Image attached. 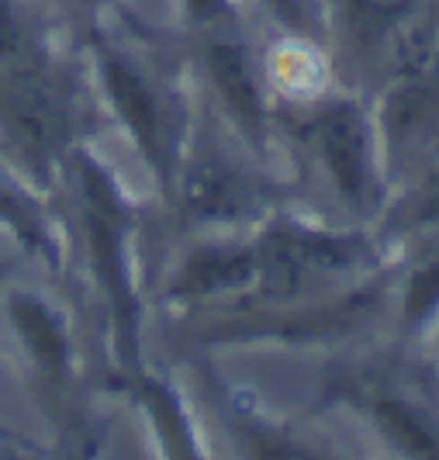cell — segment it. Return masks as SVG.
I'll use <instances>...</instances> for the list:
<instances>
[{"instance_id":"cell-13","label":"cell","mask_w":439,"mask_h":460,"mask_svg":"<svg viewBox=\"0 0 439 460\" xmlns=\"http://www.w3.org/2000/svg\"><path fill=\"white\" fill-rule=\"evenodd\" d=\"M18 52H22V28H18V18H14L11 4L0 0V63L14 59Z\"/></svg>"},{"instance_id":"cell-16","label":"cell","mask_w":439,"mask_h":460,"mask_svg":"<svg viewBox=\"0 0 439 460\" xmlns=\"http://www.w3.org/2000/svg\"><path fill=\"white\" fill-rule=\"evenodd\" d=\"M190 7L201 14V18H208V14H215V7H218V0H190Z\"/></svg>"},{"instance_id":"cell-10","label":"cell","mask_w":439,"mask_h":460,"mask_svg":"<svg viewBox=\"0 0 439 460\" xmlns=\"http://www.w3.org/2000/svg\"><path fill=\"white\" fill-rule=\"evenodd\" d=\"M377 419L388 429V437L398 439L401 450H408V454H439V439L408 409H401L394 402H377Z\"/></svg>"},{"instance_id":"cell-6","label":"cell","mask_w":439,"mask_h":460,"mask_svg":"<svg viewBox=\"0 0 439 460\" xmlns=\"http://www.w3.org/2000/svg\"><path fill=\"white\" fill-rule=\"evenodd\" d=\"M208 66L211 80L218 84V93L225 101V108L232 111V118L250 132V138H259L263 128V111H259V97H256L253 76L246 59L225 42H211L208 49Z\"/></svg>"},{"instance_id":"cell-11","label":"cell","mask_w":439,"mask_h":460,"mask_svg":"<svg viewBox=\"0 0 439 460\" xmlns=\"http://www.w3.org/2000/svg\"><path fill=\"white\" fill-rule=\"evenodd\" d=\"M343 7H347V18L356 28V35L370 39V35L384 31V24H391L408 7V0H343Z\"/></svg>"},{"instance_id":"cell-14","label":"cell","mask_w":439,"mask_h":460,"mask_svg":"<svg viewBox=\"0 0 439 460\" xmlns=\"http://www.w3.org/2000/svg\"><path fill=\"white\" fill-rule=\"evenodd\" d=\"M0 218H4V222H11V226L22 232L24 239H28V243H39V229H35L31 215H28V211L14 201V198H7L4 190H0Z\"/></svg>"},{"instance_id":"cell-15","label":"cell","mask_w":439,"mask_h":460,"mask_svg":"<svg viewBox=\"0 0 439 460\" xmlns=\"http://www.w3.org/2000/svg\"><path fill=\"white\" fill-rule=\"evenodd\" d=\"M270 4H274V11H277L287 24H301V18H304V14H301V0H270Z\"/></svg>"},{"instance_id":"cell-12","label":"cell","mask_w":439,"mask_h":460,"mask_svg":"<svg viewBox=\"0 0 439 460\" xmlns=\"http://www.w3.org/2000/svg\"><path fill=\"white\" fill-rule=\"evenodd\" d=\"M439 298V267H426L412 277V291H408V319H422Z\"/></svg>"},{"instance_id":"cell-3","label":"cell","mask_w":439,"mask_h":460,"mask_svg":"<svg viewBox=\"0 0 439 460\" xmlns=\"http://www.w3.org/2000/svg\"><path fill=\"white\" fill-rule=\"evenodd\" d=\"M349 260H356V246L336 235H315L304 229H274L263 239L259 270L274 277L277 284H298L312 274L343 270Z\"/></svg>"},{"instance_id":"cell-2","label":"cell","mask_w":439,"mask_h":460,"mask_svg":"<svg viewBox=\"0 0 439 460\" xmlns=\"http://www.w3.org/2000/svg\"><path fill=\"white\" fill-rule=\"evenodd\" d=\"M4 125L31 160H46L70 138V104L46 76H18L4 91Z\"/></svg>"},{"instance_id":"cell-4","label":"cell","mask_w":439,"mask_h":460,"mask_svg":"<svg viewBox=\"0 0 439 460\" xmlns=\"http://www.w3.org/2000/svg\"><path fill=\"white\" fill-rule=\"evenodd\" d=\"M319 146L329 163V173L336 187L353 205H367L370 177H367V142L360 118L347 104H336L319 118Z\"/></svg>"},{"instance_id":"cell-5","label":"cell","mask_w":439,"mask_h":460,"mask_svg":"<svg viewBox=\"0 0 439 460\" xmlns=\"http://www.w3.org/2000/svg\"><path fill=\"white\" fill-rule=\"evenodd\" d=\"M101 69H104V84L115 97L118 111L128 121V128L136 132L139 146L145 149V156L162 166V118L156 108V97L145 87L136 69L128 63H121L115 52H104L101 56Z\"/></svg>"},{"instance_id":"cell-7","label":"cell","mask_w":439,"mask_h":460,"mask_svg":"<svg viewBox=\"0 0 439 460\" xmlns=\"http://www.w3.org/2000/svg\"><path fill=\"white\" fill-rule=\"evenodd\" d=\"M184 205L198 218H229L246 205V190L239 177L218 160H205L190 170L184 184Z\"/></svg>"},{"instance_id":"cell-8","label":"cell","mask_w":439,"mask_h":460,"mask_svg":"<svg viewBox=\"0 0 439 460\" xmlns=\"http://www.w3.org/2000/svg\"><path fill=\"white\" fill-rule=\"evenodd\" d=\"M259 270L253 253L242 250H208L187 260L177 277V295H211V291H229L246 284Z\"/></svg>"},{"instance_id":"cell-9","label":"cell","mask_w":439,"mask_h":460,"mask_svg":"<svg viewBox=\"0 0 439 460\" xmlns=\"http://www.w3.org/2000/svg\"><path fill=\"white\" fill-rule=\"evenodd\" d=\"M11 315H14V325L22 329V336L31 346V353L39 357V364L52 374H63V367H66V336H63V329L52 319L46 305L35 298H14Z\"/></svg>"},{"instance_id":"cell-1","label":"cell","mask_w":439,"mask_h":460,"mask_svg":"<svg viewBox=\"0 0 439 460\" xmlns=\"http://www.w3.org/2000/svg\"><path fill=\"white\" fill-rule=\"evenodd\" d=\"M80 201H83V222H87V232H91L97 270H101V280H104V288H108V295H111L118 325H121L125 346H128L132 325H136V308H132L128 280H125L121 215H118L115 190L108 184V177L87 160H80Z\"/></svg>"}]
</instances>
